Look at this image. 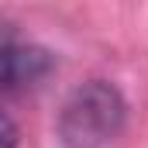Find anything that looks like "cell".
I'll return each instance as SVG.
<instances>
[{
    "mask_svg": "<svg viewBox=\"0 0 148 148\" xmlns=\"http://www.w3.org/2000/svg\"><path fill=\"white\" fill-rule=\"evenodd\" d=\"M124 97L114 83L90 79L76 86L59 110V141L66 148H103L124 127Z\"/></svg>",
    "mask_w": 148,
    "mask_h": 148,
    "instance_id": "obj_1",
    "label": "cell"
},
{
    "mask_svg": "<svg viewBox=\"0 0 148 148\" xmlns=\"http://www.w3.org/2000/svg\"><path fill=\"white\" fill-rule=\"evenodd\" d=\"M3 90H21V86H35L38 79L52 73V55L38 45H14L3 41Z\"/></svg>",
    "mask_w": 148,
    "mask_h": 148,
    "instance_id": "obj_2",
    "label": "cell"
},
{
    "mask_svg": "<svg viewBox=\"0 0 148 148\" xmlns=\"http://www.w3.org/2000/svg\"><path fill=\"white\" fill-rule=\"evenodd\" d=\"M0 127H3V148H14L17 145V127H14V121H10L7 110L0 114Z\"/></svg>",
    "mask_w": 148,
    "mask_h": 148,
    "instance_id": "obj_3",
    "label": "cell"
}]
</instances>
